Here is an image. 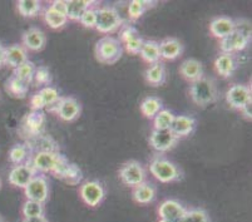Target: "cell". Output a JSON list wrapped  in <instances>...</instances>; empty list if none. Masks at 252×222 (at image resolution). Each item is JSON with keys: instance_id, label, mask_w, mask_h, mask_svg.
<instances>
[{"instance_id": "obj_45", "label": "cell", "mask_w": 252, "mask_h": 222, "mask_svg": "<svg viewBox=\"0 0 252 222\" xmlns=\"http://www.w3.org/2000/svg\"><path fill=\"white\" fill-rule=\"evenodd\" d=\"M5 65V47L0 43V68Z\"/></svg>"}, {"instance_id": "obj_15", "label": "cell", "mask_w": 252, "mask_h": 222, "mask_svg": "<svg viewBox=\"0 0 252 222\" xmlns=\"http://www.w3.org/2000/svg\"><path fill=\"white\" fill-rule=\"evenodd\" d=\"M45 116L42 111H32L27 114L23 121L24 132L29 136V138H35L40 136L44 130Z\"/></svg>"}, {"instance_id": "obj_4", "label": "cell", "mask_w": 252, "mask_h": 222, "mask_svg": "<svg viewBox=\"0 0 252 222\" xmlns=\"http://www.w3.org/2000/svg\"><path fill=\"white\" fill-rule=\"evenodd\" d=\"M123 25L122 17L113 6H100L97 8V24L95 29L99 33L111 34L118 31Z\"/></svg>"}, {"instance_id": "obj_11", "label": "cell", "mask_w": 252, "mask_h": 222, "mask_svg": "<svg viewBox=\"0 0 252 222\" xmlns=\"http://www.w3.org/2000/svg\"><path fill=\"white\" fill-rule=\"evenodd\" d=\"M250 100H251V87L246 84H232L226 93V102L233 109L241 111L242 107Z\"/></svg>"}, {"instance_id": "obj_29", "label": "cell", "mask_w": 252, "mask_h": 222, "mask_svg": "<svg viewBox=\"0 0 252 222\" xmlns=\"http://www.w3.org/2000/svg\"><path fill=\"white\" fill-rule=\"evenodd\" d=\"M43 17H44L45 23L49 28L52 29H61L63 27L67 25V23L69 22L67 18V15L62 14V13H58L57 10L52 8L50 5H48L47 8L44 9V13H43Z\"/></svg>"}, {"instance_id": "obj_14", "label": "cell", "mask_w": 252, "mask_h": 222, "mask_svg": "<svg viewBox=\"0 0 252 222\" xmlns=\"http://www.w3.org/2000/svg\"><path fill=\"white\" fill-rule=\"evenodd\" d=\"M250 40L251 39L245 36L240 32L233 31L230 35L220 40V49H221V53L232 54L233 56L237 52H242V50L246 49Z\"/></svg>"}, {"instance_id": "obj_37", "label": "cell", "mask_w": 252, "mask_h": 222, "mask_svg": "<svg viewBox=\"0 0 252 222\" xmlns=\"http://www.w3.org/2000/svg\"><path fill=\"white\" fill-rule=\"evenodd\" d=\"M35 65L33 64V62L27 61L25 63H23L22 65H19L18 68H15L13 75H15L17 78L22 79V81L27 82V83L31 84L33 82L34 72H35Z\"/></svg>"}, {"instance_id": "obj_43", "label": "cell", "mask_w": 252, "mask_h": 222, "mask_svg": "<svg viewBox=\"0 0 252 222\" xmlns=\"http://www.w3.org/2000/svg\"><path fill=\"white\" fill-rule=\"evenodd\" d=\"M50 6H52L54 10L58 11V13L67 15V1H65V0H56V1H53V3L50 4Z\"/></svg>"}, {"instance_id": "obj_20", "label": "cell", "mask_w": 252, "mask_h": 222, "mask_svg": "<svg viewBox=\"0 0 252 222\" xmlns=\"http://www.w3.org/2000/svg\"><path fill=\"white\" fill-rule=\"evenodd\" d=\"M235 31V20L230 17H216L211 20L210 32L217 39H223Z\"/></svg>"}, {"instance_id": "obj_31", "label": "cell", "mask_w": 252, "mask_h": 222, "mask_svg": "<svg viewBox=\"0 0 252 222\" xmlns=\"http://www.w3.org/2000/svg\"><path fill=\"white\" fill-rule=\"evenodd\" d=\"M163 108V104H162V100L158 97H146L141 103V112L146 118L151 120V118H155L156 114Z\"/></svg>"}, {"instance_id": "obj_32", "label": "cell", "mask_w": 252, "mask_h": 222, "mask_svg": "<svg viewBox=\"0 0 252 222\" xmlns=\"http://www.w3.org/2000/svg\"><path fill=\"white\" fill-rule=\"evenodd\" d=\"M156 5V1H147V0H133L128 5V18L130 20H137L147 11V9Z\"/></svg>"}, {"instance_id": "obj_18", "label": "cell", "mask_w": 252, "mask_h": 222, "mask_svg": "<svg viewBox=\"0 0 252 222\" xmlns=\"http://www.w3.org/2000/svg\"><path fill=\"white\" fill-rule=\"evenodd\" d=\"M194 129H196V120L193 117L186 116V114L175 116V118L172 121L171 127H169V130L178 139L192 134Z\"/></svg>"}, {"instance_id": "obj_10", "label": "cell", "mask_w": 252, "mask_h": 222, "mask_svg": "<svg viewBox=\"0 0 252 222\" xmlns=\"http://www.w3.org/2000/svg\"><path fill=\"white\" fill-rule=\"evenodd\" d=\"M178 143V138L169 129H153L150 136L151 147L158 153L167 152Z\"/></svg>"}, {"instance_id": "obj_16", "label": "cell", "mask_w": 252, "mask_h": 222, "mask_svg": "<svg viewBox=\"0 0 252 222\" xmlns=\"http://www.w3.org/2000/svg\"><path fill=\"white\" fill-rule=\"evenodd\" d=\"M47 36L42 29L32 27L28 31H25L22 35V45L27 50L32 52H39L45 47Z\"/></svg>"}, {"instance_id": "obj_26", "label": "cell", "mask_w": 252, "mask_h": 222, "mask_svg": "<svg viewBox=\"0 0 252 222\" xmlns=\"http://www.w3.org/2000/svg\"><path fill=\"white\" fill-rule=\"evenodd\" d=\"M139 56L146 63L155 64L161 61V54H159V45L156 40H144L141 50H139Z\"/></svg>"}, {"instance_id": "obj_28", "label": "cell", "mask_w": 252, "mask_h": 222, "mask_svg": "<svg viewBox=\"0 0 252 222\" xmlns=\"http://www.w3.org/2000/svg\"><path fill=\"white\" fill-rule=\"evenodd\" d=\"M93 5H95V1H88V0H70V1H67L68 20H78L79 22L84 11Z\"/></svg>"}, {"instance_id": "obj_36", "label": "cell", "mask_w": 252, "mask_h": 222, "mask_svg": "<svg viewBox=\"0 0 252 222\" xmlns=\"http://www.w3.org/2000/svg\"><path fill=\"white\" fill-rule=\"evenodd\" d=\"M59 180L64 181L65 184L70 185V186H75V185L81 184L82 180H83V172H82V169L77 164L70 162L68 169Z\"/></svg>"}, {"instance_id": "obj_21", "label": "cell", "mask_w": 252, "mask_h": 222, "mask_svg": "<svg viewBox=\"0 0 252 222\" xmlns=\"http://www.w3.org/2000/svg\"><path fill=\"white\" fill-rule=\"evenodd\" d=\"M27 61H29L28 50L22 44H11L5 47V65L15 69Z\"/></svg>"}, {"instance_id": "obj_7", "label": "cell", "mask_w": 252, "mask_h": 222, "mask_svg": "<svg viewBox=\"0 0 252 222\" xmlns=\"http://www.w3.org/2000/svg\"><path fill=\"white\" fill-rule=\"evenodd\" d=\"M79 194L83 202L89 207H97L105 197V190L98 181H86L81 185Z\"/></svg>"}, {"instance_id": "obj_47", "label": "cell", "mask_w": 252, "mask_h": 222, "mask_svg": "<svg viewBox=\"0 0 252 222\" xmlns=\"http://www.w3.org/2000/svg\"><path fill=\"white\" fill-rule=\"evenodd\" d=\"M158 222H171V221H166V220H161V219H159V221H158Z\"/></svg>"}, {"instance_id": "obj_39", "label": "cell", "mask_w": 252, "mask_h": 222, "mask_svg": "<svg viewBox=\"0 0 252 222\" xmlns=\"http://www.w3.org/2000/svg\"><path fill=\"white\" fill-rule=\"evenodd\" d=\"M177 222H211V220L202 208H189Z\"/></svg>"}, {"instance_id": "obj_27", "label": "cell", "mask_w": 252, "mask_h": 222, "mask_svg": "<svg viewBox=\"0 0 252 222\" xmlns=\"http://www.w3.org/2000/svg\"><path fill=\"white\" fill-rule=\"evenodd\" d=\"M32 159V148L28 145H23V143H18V145L13 146L11 150L9 151V159H10L15 166L18 164L29 163Z\"/></svg>"}, {"instance_id": "obj_23", "label": "cell", "mask_w": 252, "mask_h": 222, "mask_svg": "<svg viewBox=\"0 0 252 222\" xmlns=\"http://www.w3.org/2000/svg\"><path fill=\"white\" fill-rule=\"evenodd\" d=\"M237 68V62L232 54L220 53L215 59V69L222 78H230Z\"/></svg>"}, {"instance_id": "obj_46", "label": "cell", "mask_w": 252, "mask_h": 222, "mask_svg": "<svg viewBox=\"0 0 252 222\" xmlns=\"http://www.w3.org/2000/svg\"><path fill=\"white\" fill-rule=\"evenodd\" d=\"M23 222H48V220L45 219V216H38V217H31V219H24Z\"/></svg>"}, {"instance_id": "obj_9", "label": "cell", "mask_w": 252, "mask_h": 222, "mask_svg": "<svg viewBox=\"0 0 252 222\" xmlns=\"http://www.w3.org/2000/svg\"><path fill=\"white\" fill-rule=\"evenodd\" d=\"M62 153L52 152V151H38L32 155L29 163L32 164L36 172H53V169L58 163Z\"/></svg>"}, {"instance_id": "obj_25", "label": "cell", "mask_w": 252, "mask_h": 222, "mask_svg": "<svg viewBox=\"0 0 252 222\" xmlns=\"http://www.w3.org/2000/svg\"><path fill=\"white\" fill-rule=\"evenodd\" d=\"M156 187L150 182H143L139 186L134 187L132 191V197L137 203L141 205H148L153 202L156 198Z\"/></svg>"}, {"instance_id": "obj_35", "label": "cell", "mask_w": 252, "mask_h": 222, "mask_svg": "<svg viewBox=\"0 0 252 222\" xmlns=\"http://www.w3.org/2000/svg\"><path fill=\"white\" fill-rule=\"evenodd\" d=\"M175 114L169 109L162 108L153 118V129H169Z\"/></svg>"}, {"instance_id": "obj_2", "label": "cell", "mask_w": 252, "mask_h": 222, "mask_svg": "<svg viewBox=\"0 0 252 222\" xmlns=\"http://www.w3.org/2000/svg\"><path fill=\"white\" fill-rule=\"evenodd\" d=\"M150 172L162 184H169L182 178L183 173L177 164H175L164 156H155L150 162Z\"/></svg>"}, {"instance_id": "obj_3", "label": "cell", "mask_w": 252, "mask_h": 222, "mask_svg": "<svg viewBox=\"0 0 252 222\" xmlns=\"http://www.w3.org/2000/svg\"><path fill=\"white\" fill-rule=\"evenodd\" d=\"M95 58L103 64H114L123 54V47L118 39L103 36L95 44Z\"/></svg>"}, {"instance_id": "obj_19", "label": "cell", "mask_w": 252, "mask_h": 222, "mask_svg": "<svg viewBox=\"0 0 252 222\" xmlns=\"http://www.w3.org/2000/svg\"><path fill=\"white\" fill-rule=\"evenodd\" d=\"M158 45H159L161 59H166V61H175V59L180 58L185 49L180 39L173 38V36L164 38L163 40L158 43Z\"/></svg>"}, {"instance_id": "obj_13", "label": "cell", "mask_w": 252, "mask_h": 222, "mask_svg": "<svg viewBox=\"0 0 252 222\" xmlns=\"http://www.w3.org/2000/svg\"><path fill=\"white\" fill-rule=\"evenodd\" d=\"M36 173L38 172L32 167L31 163L18 164V166L13 167L9 173V184L18 189H25V186L31 182V180Z\"/></svg>"}, {"instance_id": "obj_40", "label": "cell", "mask_w": 252, "mask_h": 222, "mask_svg": "<svg viewBox=\"0 0 252 222\" xmlns=\"http://www.w3.org/2000/svg\"><path fill=\"white\" fill-rule=\"evenodd\" d=\"M33 82H35L36 87H49L52 83V73H50L49 68L44 67H36L35 72H34Z\"/></svg>"}, {"instance_id": "obj_1", "label": "cell", "mask_w": 252, "mask_h": 222, "mask_svg": "<svg viewBox=\"0 0 252 222\" xmlns=\"http://www.w3.org/2000/svg\"><path fill=\"white\" fill-rule=\"evenodd\" d=\"M189 97L194 104L200 107H207L215 103L219 97L215 81L210 77H201L200 79L192 82L189 86Z\"/></svg>"}, {"instance_id": "obj_8", "label": "cell", "mask_w": 252, "mask_h": 222, "mask_svg": "<svg viewBox=\"0 0 252 222\" xmlns=\"http://www.w3.org/2000/svg\"><path fill=\"white\" fill-rule=\"evenodd\" d=\"M64 122H74L81 116L82 107L74 97H61L59 102L52 108Z\"/></svg>"}, {"instance_id": "obj_33", "label": "cell", "mask_w": 252, "mask_h": 222, "mask_svg": "<svg viewBox=\"0 0 252 222\" xmlns=\"http://www.w3.org/2000/svg\"><path fill=\"white\" fill-rule=\"evenodd\" d=\"M17 9L22 17L33 18L40 13L42 4L38 0H20L17 3Z\"/></svg>"}, {"instance_id": "obj_22", "label": "cell", "mask_w": 252, "mask_h": 222, "mask_svg": "<svg viewBox=\"0 0 252 222\" xmlns=\"http://www.w3.org/2000/svg\"><path fill=\"white\" fill-rule=\"evenodd\" d=\"M180 74L182 75L183 79L192 83V82L200 79L203 77V65L200 61H197L194 58L186 59L182 62L180 65Z\"/></svg>"}, {"instance_id": "obj_48", "label": "cell", "mask_w": 252, "mask_h": 222, "mask_svg": "<svg viewBox=\"0 0 252 222\" xmlns=\"http://www.w3.org/2000/svg\"><path fill=\"white\" fill-rule=\"evenodd\" d=\"M0 222H5V221H4V219H3V216H0Z\"/></svg>"}, {"instance_id": "obj_24", "label": "cell", "mask_w": 252, "mask_h": 222, "mask_svg": "<svg viewBox=\"0 0 252 222\" xmlns=\"http://www.w3.org/2000/svg\"><path fill=\"white\" fill-rule=\"evenodd\" d=\"M144 78L150 86L159 87L164 84V82H166V68H164L163 63L158 62V63L151 64L144 72Z\"/></svg>"}, {"instance_id": "obj_30", "label": "cell", "mask_w": 252, "mask_h": 222, "mask_svg": "<svg viewBox=\"0 0 252 222\" xmlns=\"http://www.w3.org/2000/svg\"><path fill=\"white\" fill-rule=\"evenodd\" d=\"M29 86H31V84L27 83V82H24V81H22V79L17 78L15 75H11L8 81H6V84H5L6 91H8V92L15 98L27 97V95H28V91H29Z\"/></svg>"}, {"instance_id": "obj_42", "label": "cell", "mask_w": 252, "mask_h": 222, "mask_svg": "<svg viewBox=\"0 0 252 222\" xmlns=\"http://www.w3.org/2000/svg\"><path fill=\"white\" fill-rule=\"evenodd\" d=\"M235 31L251 39V24L249 20H235Z\"/></svg>"}, {"instance_id": "obj_6", "label": "cell", "mask_w": 252, "mask_h": 222, "mask_svg": "<svg viewBox=\"0 0 252 222\" xmlns=\"http://www.w3.org/2000/svg\"><path fill=\"white\" fill-rule=\"evenodd\" d=\"M24 193L27 200L36 201L44 205L47 200L49 198V184L44 175L36 173L31 180L24 189Z\"/></svg>"}, {"instance_id": "obj_38", "label": "cell", "mask_w": 252, "mask_h": 222, "mask_svg": "<svg viewBox=\"0 0 252 222\" xmlns=\"http://www.w3.org/2000/svg\"><path fill=\"white\" fill-rule=\"evenodd\" d=\"M22 214L24 219H31V217H38L44 215V205L36 201L27 200L22 207Z\"/></svg>"}, {"instance_id": "obj_41", "label": "cell", "mask_w": 252, "mask_h": 222, "mask_svg": "<svg viewBox=\"0 0 252 222\" xmlns=\"http://www.w3.org/2000/svg\"><path fill=\"white\" fill-rule=\"evenodd\" d=\"M79 23L86 28H95V24H97V8H94V5H93L87 9L82 14Z\"/></svg>"}, {"instance_id": "obj_44", "label": "cell", "mask_w": 252, "mask_h": 222, "mask_svg": "<svg viewBox=\"0 0 252 222\" xmlns=\"http://www.w3.org/2000/svg\"><path fill=\"white\" fill-rule=\"evenodd\" d=\"M241 114L244 116L245 120L251 121L252 120V103L251 100L247 102L244 107L241 108Z\"/></svg>"}, {"instance_id": "obj_12", "label": "cell", "mask_w": 252, "mask_h": 222, "mask_svg": "<svg viewBox=\"0 0 252 222\" xmlns=\"http://www.w3.org/2000/svg\"><path fill=\"white\" fill-rule=\"evenodd\" d=\"M119 42L129 54H139L144 39L138 34L137 29L132 25H125L119 33Z\"/></svg>"}, {"instance_id": "obj_34", "label": "cell", "mask_w": 252, "mask_h": 222, "mask_svg": "<svg viewBox=\"0 0 252 222\" xmlns=\"http://www.w3.org/2000/svg\"><path fill=\"white\" fill-rule=\"evenodd\" d=\"M42 99L43 104H44V108H48L49 111H52V108L56 106L57 103L61 99V95H59V92L57 91V88L49 86L42 88L39 92H36Z\"/></svg>"}, {"instance_id": "obj_5", "label": "cell", "mask_w": 252, "mask_h": 222, "mask_svg": "<svg viewBox=\"0 0 252 222\" xmlns=\"http://www.w3.org/2000/svg\"><path fill=\"white\" fill-rule=\"evenodd\" d=\"M119 177L123 184L134 189L146 182L147 172L138 161H128L119 168Z\"/></svg>"}, {"instance_id": "obj_49", "label": "cell", "mask_w": 252, "mask_h": 222, "mask_svg": "<svg viewBox=\"0 0 252 222\" xmlns=\"http://www.w3.org/2000/svg\"><path fill=\"white\" fill-rule=\"evenodd\" d=\"M0 189H1V178H0Z\"/></svg>"}, {"instance_id": "obj_17", "label": "cell", "mask_w": 252, "mask_h": 222, "mask_svg": "<svg viewBox=\"0 0 252 222\" xmlns=\"http://www.w3.org/2000/svg\"><path fill=\"white\" fill-rule=\"evenodd\" d=\"M187 208L176 200H164L158 206V216L161 220L177 222L185 215Z\"/></svg>"}]
</instances>
